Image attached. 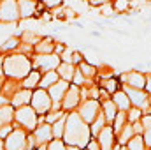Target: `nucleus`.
Segmentation results:
<instances>
[{"label":"nucleus","instance_id":"f257e3e1","mask_svg":"<svg viewBox=\"0 0 151 150\" xmlns=\"http://www.w3.org/2000/svg\"><path fill=\"white\" fill-rule=\"evenodd\" d=\"M90 129L86 127V124L81 120V117L77 113H70L67 118H65V131H63V138H65V143L69 147H76V149H81V147H88L90 143Z\"/></svg>","mask_w":151,"mask_h":150},{"label":"nucleus","instance_id":"f03ea898","mask_svg":"<svg viewBox=\"0 0 151 150\" xmlns=\"http://www.w3.org/2000/svg\"><path fill=\"white\" fill-rule=\"evenodd\" d=\"M32 73V64L25 55H9L4 57V74L12 79H25Z\"/></svg>","mask_w":151,"mask_h":150},{"label":"nucleus","instance_id":"7ed1b4c3","mask_svg":"<svg viewBox=\"0 0 151 150\" xmlns=\"http://www.w3.org/2000/svg\"><path fill=\"white\" fill-rule=\"evenodd\" d=\"M32 110L35 113H40V115H46V113L51 110V106H53V101H51V97L47 95V92L46 90H42V88H39L35 90L34 94H32Z\"/></svg>","mask_w":151,"mask_h":150},{"label":"nucleus","instance_id":"20e7f679","mask_svg":"<svg viewBox=\"0 0 151 150\" xmlns=\"http://www.w3.org/2000/svg\"><path fill=\"white\" fill-rule=\"evenodd\" d=\"M14 118L19 122V125H23L28 131H35L37 127V113L32 110V106L18 108V111L14 113Z\"/></svg>","mask_w":151,"mask_h":150},{"label":"nucleus","instance_id":"39448f33","mask_svg":"<svg viewBox=\"0 0 151 150\" xmlns=\"http://www.w3.org/2000/svg\"><path fill=\"white\" fill-rule=\"evenodd\" d=\"M99 113H100V106H99V101H95V99H88V101H84L83 104H81V108H79V117H81V120L86 124V122H95L97 120V117H99Z\"/></svg>","mask_w":151,"mask_h":150},{"label":"nucleus","instance_id":"423d86ee","mask_svg":"<svg viewBox=\"0 0 151 150\" xmlns=\"http://www.w3.org/2000/svg\"><path fill=\"white\" fill-rule=\"evenodd\" d=\"M5 150H27V134L21 129H14L4 141Z\"/></svg>","mask_w":151,"mask_h":150},{"label":"nucleus","instance_id":"0eeeda50","mask_svg":"<svg viewBox=\"0 0 151 150\" xmlns=\"http://www.w3.org/2000/svg\"><path fill=\"white\" fill-rule=\"evenodd\" d=\"M58 66H60V57L53 55V53L51 55H37V58H35V67L39 71H42L44 74L58 69Z\"/></svg>","mask_w":151,"mask_h":150},{"label":"nucleus","instance_id":"6e6552de","mask_svg":"<svg viewBox=\"0 0 151 150\" xmlns=\"http://www.w3.org/2000/svg\"><path fill=\"white\" fill-rule=\"evenodd\" d=\"M18 18H19L18 2L5 0V2H2V4H0V21L11 23V21H16Z\"/></svg>","mask_w":151,"mask_h":150},{"label":"nucleus","instance_id":"1a4fd4ad","mask_svg":"<svg viewBox=\"0 0 151 150\" xmlns=\"http://www.w3.org/2000/svg\"><path fill=\"white\" fill-rule=\"evenodd\" d=\"M49 141H53V131H51V125L49 124H42L35 127L34 131V143L39 147H46Z\"/></svg>","mask_w":151,"mask_h":150},{"label":"nucleus","instance_id":"9d476101","mask_svg":"<svg viewBox=\"0 0 151 150\" xmlns=\"http://www.w3.org/2000/svg\"><path fill=\"white\" fill-rule=\"evenodd\" d=\"M123 92L128 95L130 104H134V106L139 108V110H142V108H146V106L150 104V99H148V95H146L142 90H134V88H128V87H127Z\"/></svg>","mask_w":151,"mask_h":150},{"label":"nucleus","instance_id":"9b49d317","mask_svg":"<svg viewBox=\"0 0 151 150\" xmlns=\"http://www.w3.org/2000/svg\"><path fill=\"white\" fill-rule=\"evenodd\" d=\"M121 79L127 81V87L128 88H134V90H142L146 87V78H144V74H141L137 71H130V73L123 74Z\"/></svg>","mask_w":151,"mask_h":150},{"label":"nucleus","instance_id":"f8f14e48","mask_svg":"<svg viewBox=\"0 0 151 150\" xmlns=\"http://www.w3.org/2000/svg\"><path fill=\"white\" fill-rule=\"evenodd\" d=\"M67 90H69V83L67 81H56L53 87H49L47 88V95L51 97V101L53 103H60V101H63V97H65V94H67Z\"/></svg>","mask_w":151,"mask_h":150},{"label":"nucleus","instance_id":"ddd939ff","mask_svg":"<svg viewBox=\"0 0 151 150\" xmlns=\"http://www.w3.org/2000/svg\"><path fill=\"white\" fill-rule=\"evenodd\" d=\"M62 104H63V110H72V108H76L79 104V88L77 87H70L67 90Z\"/></svg>","mask_w":151,"mask_h":150},{"label":"nucleus","instance_id":"4468645a","mask_svg":"<svg viewBox=\"0 0 151 150\" xmlns=\"http://www.w3.org/2000/svg\"><path fill=\"white\" fill-rule=\"evenodd\" d=\"M114 145V131L111 127H104V131L99 134V147H102V150H111Z\"/></svg>","mask_w":151,"mask_h":150},{"label":"nucleus","instance_id":"2eb2a0df","mask_svg":"<svg viewBox=\"0 0 151 150\" xmlns=\"http://www.w3.org/2000/svg\"><path fill=\"white\" fill-rule=\"evenodd\" d=\"M32 101V92L30 90H19V92H16L14 95H12V106H16V108H23V106H27L28 103Z\"/></svg>","mask_w":151,"mask_h":150},{"label":"nucleus","instance_id":"dca6fc26","mask_svg":"<svg viewBox=\"0 0 151 150\" xmlns=\"http://www.w3.org/2000/svg\"><path fill=\"white\" fill-rule=\"evenodd\" d=\"M35 7L37 4L35 2H30V0H21L18 2V11H19V18H30L35 14Z\"/></svg>","mask_w":151,"mask_h":150},{"label":"nucleus","instance_id":"f3484780","mask_svg":"<svg viewBox=\"0 0 151 150\" xmlns=\"http://www.w3.org/2000/svg\"><path fill=\"white\" fill-rule=\"evenodd\" d=\"M56 74H58V78H62V81H72L74 79V74H76V69L72 64H60L58 66V71H56Z\"/></svg>","mask_w":151,"mask_h":150},{"label":"nucleus","instance_id":"a211bd4d","mask_svg":"<svg viewBox=\"0 0 151 150\" xmlns=\"http://www.w3.org/2000/svg\"><path fill=\"white\" fill-rule=\"evenodd\" d=\"M113 103L116 104V108H118V110H121V111H125V110H128V108H130V99H128V95H127L123 90H118V92L114 94Z\"/></svg>","mask_w":151,"mask_h":150},{"label":"nucleus","instance_id":"6ab92c4d","mask_svg":"<svg viewBox=\"0 0 151 150\" xmlns=\"http://www.w3.org/2000/svg\"><path fill=\"white\" fill-rule=\"evenodd\" d=\"M14 118V111H12V106H0V129L4 125H11Z\"/></svg>","mask_w":151,"mask_h":150},{"label":"nucleus","instance_id":"aec40b11","mask_svg":"<svg viewBox=\"0 0 151 150\" xmlns=\"http://www.w3.org/2000/svg\"><path fill=\"white\" fill-rule=\"evenodd\" d=\"M104 118H106V122H114V118H116V115H118V108H116V104H114L113 101H104Z\"/></svg>","mask_w":151,"mask_h":150},{"label":"nucleus","instance_id":"412c9836","mask_svg":"<svg viewBox=\"0 0 151 150\" xmlns=\"http://www.w3.org/2000/svg\"><path fill=\"white\" fill-rule=\"evenodd\" d=\"M39 83H40V73L39 71H32L30 74L23 79V88L25 90H30V88L37 87Z\"/></svg>","mask_w":151,"mask_h":150},{"label":"nucleus","instance_id":"4be33fe9","mask_svg":"<svg viewBox=\"0 0 151 150\" xmlns=\"http://www.w3.org/2000/svg\"><path fill=\"white\" fill-rule=\"evenodd\" d=\"M53 48H55V44H53V41H51V39L39 41L37 44H35V51H37L39 55H51Z\"/></svg>","mask_w":151,"mask_h":150},{"label":"nucleus","instance_id":"5701e85b","mask_svg":"<svg viewBox=\"0 0 151 150\" xmlns=\"http://www.w3.org/2000/svg\"><path fill=\"white\" fill-rule=\"evenodd\" d=\"M56 81H58V74H56L55 71H51V73H46V74L40 78V83H39V87H40L42 90H46V88L53 87Z\"/></svg>","mask_w":151,"mask_h":150},{"label":"nucleus","instance_id":"b1692460","mask_svg":"<svg viewBox=\"0 0 151 150\" xmlns=\"http://www.w3.org/2000/svg\"><path fill=\"white\" fill-rule=\"evenodd\" d=\"M142 127H144V145H148V147H151V117L150 115H146L142 120Z\"/></svg>","mask_w":151,"mask_h":150},{"label":"nucleus","instance_id":"393cba45","mask_svg":"<svg viewBox=\"0 0 151 150\" xmlns=\"http://www.w3.org/2000/svg\"><path fill=\"white\" fill-rule=\"evenodd\" d=\"M65 118H67V117L60 118L58 122H55V124L51 125V131H53L55 140H58V138H62V136H63V131H65Z\"/></svg>","mask_w":151,"mask_h":150},{"label":"nucleus","instance_id":"a878e982","mask_svg":"<svg viewBox=\"0 0 151 150\" xmlns=\"http://www.w3.org/2000/svg\"><path fill=\"white\" fill-rule=\"evenodd\" d=\"M104 127H106V118H104L102 113H99V117H97V120L93 122L90 133H91V134H100V133L104 131Z\"/></svg>","mask_w":151,"mask_h":150},{"label":"nucleus","instance_id":"bb28decb","mask_svg":"<svg viewBox=\"0 0 151 150\" xmlns=\"http://www.w3.org/2000/svg\"><path fill=\"white\" fill-rule=\"evenodd\" d=\"M134 136H135V134H134V129H132L130 125H125V129L119 131V143H128Z\"/></svg>","mask_w":151,"mask_h":150},{"label":"nucleus","instance_id":"cd10ccee","mask_svg":"<svg viewBox=\"0 0 151 150\" xmlns=\"http://www.w3.org/2000/svg\"><path fill=\"white\" fill-rule=\"evenodd\" d=\"M144 140L141 136H134L130 141H128V149L127 150H144Z\"/></svg>","mask_w":151,"mask_h":150},{"label":"nucleus","instance_id":"c85d7f7f","mask_svg":"<svg viewBox=\"0 0 151 150\" xmlns=\"http://www.w3.org/2000/svg\"><path fill=\"white\" fill-rule=\"evenodd\" d=\"M95 71H97V67H95V66H90L88 62H81V64H79V73L83 74V78H84V76H93Z\"/></svg>","mask_w":151,"mask_h":150},{"label":"nucleus","instance_id":"c756f323","mask_svg":"<svg viewBox=\"0 0 151 150\" xmlns=\"http://www.w3.org/2000/svg\"><path fill=\"white\" fill-rule=\"evenodd\" d=\"M125 120H127V115H125V111H119L118 115H116V118H114V127L113 131L114 133H119L121 129H123V124H125Z\"/></svg>","mask_w":151,"mask_h":150},{"label":"nucleus","instance_id":"7c9ffc66","mask_svg":"<svg viewBox=\"0 0 151 150\" xmlns=\"http://www.w3.org/2000/svg\"><path fill=\"white\" fill-rule=\"evenodd\" d=\"M46 150H67L65 149V143L60 141V140H53L46 145Z\"/></svg>","mask_w":151,"mask_h":150},{"label":"nucleus","instance_id":"2f4dec72","mask_svg":"<svg viewBox=\"0 0 151 150\" xmlns=\"http://www.w3.org/2000/svg\"><path fill=\"white\" fill-rule=\"evenodd\" d=\"M60 118H63V113L62 111H51L46 115V120H47V124L51 125V124H55V122H58Z\"/></svg>","mask_w":151,"mask_h":150},{"label":"nucleus","instance_id":"473e14b6","mask_svg":"<svg viewBox=\"0 0 151 150\" xmlns=\"http://www.w3.org/2000/svg\"><path fill=\"white\" fill-rule=\"evenodd\" d=\"M18 42H19V39L18 37H11V39H7L4 44H2V50L4 51H7V50H14L16 46H18Z\"/></svg>","mask_w":151,"mask_h":150},{"label":"nucleus","instance_id":"72a5a7b5","mask_svg":"<svg viewBox=\"0 0 151 150\" xmlns=\"http://www.w3.org/2000/svg\"><path fill=\"white\" fill-rule=\"evenodd\" d=\"M141 115H142V111H141L139 108H132V110H130V113L127 115V118H130L132 122H139Z\"/></svg>","mask_w":151,"mask_h":150},{"label":"nucleus","instance_id":"f704fd0d","mask_svg":"<svg viewBox=\"0 0 151 150\" xmlns=\"http://www.w3.org/2000/svg\"><path fill=\"white\" fill-rule=\"evenodd\" d=\"M104 85H106V88H107L109 92H114V94L118 92V90H116V87H118V81H116V79H107Z\"/></svg>","mask_w":151,"mask_h":150},{"label":"nucleus","instance_id":"c9c22d12","mask_svg":"<svg viewBox=\"0 0 151 150\" xmlns=\"http://www.w3.org/2000/svg\"><path fill=\"white\" fill-rule=\"evenodd\" d=\"M12 131H14V129H12L11 125H4V127L0 129V140H4V138H7V136H9V134L12 133Z\"/></svg>","mask_w":151,"mask_h":150},{"label":"nucleus","instance_id":"e433bc0d","mask_svg":"<svg viewBox=\"0 0 151 150\" xmlns=\"http://www.w3.org/2000/svg\"><path fill=\"white\" fill-rule=\"evenodd\" d=\"M83 81H84L83 74H81L79 71H76V74H74V83H76V85H83Z\"/></svg>","mask_w":151,"mask_h":150},{"label":"nucleus","instance_id":"4c0bfd02","mask_svg":"<svg viewBox=\"0 0 151 150\" xmlns=\"http://www.w3.org/2000/svg\"><path fill=\"white\" fill-rule=\"evenodd\" d=\"M127 5H128L127 2H118V4H114L116 9H127Z\"/></svg>","mask_w":151,"mask_h":150},{"label":"nucleus","instance_id":"58836bf2","mask_svg":"<svg viewBox=\"0 0 151 150\" xmlns=\"http://www.w3.org/2000/svg\"><path fill=\"white\" fill-rule=\"evenodd\" d=\"M146 90H148V94H151V76L146 79V87H144Z\"/></svg>","mask_w":151,"mask_h":150},{"label":"nucleus","instance_id":"ea45409f","mask_svg":"<svg viewBox=\"0 0 151 150\" xmlns=\"http://www.w3.org/2000/svg\"><path fill=\"white\" fill-rule=\"evenodd\" d=\"M4 74V58L0 57V76Z\"/></svg>","mask_w":151,"mask_h":150},{"label":"nucleus","instance_id":"a19ab883","mask_svg":"<svg viewBox=\"0 0 151 150\" xmlns=\"http://www.w3.org/2000/svg\"><path fill=\"white\" fill-rule=\"evenodd\" d=\"M0 150H5V147H4V141L0 140Z\"/></svg>","mask_w":151,"mask_h":150},{"label":"nucleus","instance_id":"79ce46f5","mask_svg":"<svg viewBox=\"0 0 151 150\" xmlns=\"http://www.w3.org/2000/svg\"><path fill=\"white\" fill-rule=\"evenodd\" d=\"M69 150H79V149H76V147H69Z\"/></svg>","mask_w":151,"mask_h":150},{"label":"nucleus","instance_id":"37998d69","mask_svg":"<svg viewBox=\"0 0 151 150\" xmlns=\"http://www.w3.org/2000/svg\"><path fill=\"white\" fill-rule=\"evenodd\" d=\"M119 150H127V149H119Z\"/></svg>","mask_w":151,"mask_h":150},{"label":"nucleus","instance_id":"c03bdc74","mask_svg":"<svg viewBox=\"0 0 151 150\" xmlns=\"http://www.w3.org/2000/svg\"><path fill=\"white\" fill-rule=\"evenodd\" d=\"M150 104H151V99H150Z\"/></svg>","mask_w":151,"mask_h":150},{"label":"nucleus","instance_id":"a18cd8bd","mask_svg":"<svg viewBox=\"0 0 151 150\" xmlns=\"http://www.w3.org/2000/svg\"><path fill=\"white\" fill-rule=\"evenodd\" d=\"M150 150H151V149H150Z\"/></svg>","mask_w":151,"mask_h":150}]
</instances>
